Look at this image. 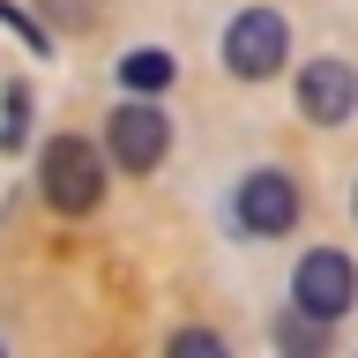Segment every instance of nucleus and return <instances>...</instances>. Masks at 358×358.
I'll return each instance as SVG.
<instances>
[{
    "label": "nucleus",
    "instance_id": "1",
    "mask_svg": "<svg viewBox=\"0 0 358 358\" xmlns=\"http://www.w3.org/2000/svg\"><path fill=\"white\" fill-rule=\"evenodd\" d=\"M38 194L60 209V217H90L97 194H105V150L83 142V134H52L38 150Z\"/></svg>",
    "mask_w": 358,
    "mask_h": 358
},
{
    "label": "nucleus",
    "instance_id": "2",
    "mask_svg": "<svg viewBox=\"0 0 358 358\" xmlns=\"http://www.w3.org/2000/svg\"><path fill=\"white\" fill-rule=\"evenodd\" d=\"M291 306L313 313L321 329L343 321V313L358 306V268H351V254H336V246H306L299 268H291Z\"/></svg>",
    "mask_w": 358,
    "mask_h": 358
},
{
    "label": "nucleus",
    "instance_id": "3",
    "mask_svg": "<svg viewBox=\"0 0 358 358\" xmlns=\"http://www.w3.org/2000/svg\"><path fill=\"white\" fill-rule=\"evenodd\" d=\"M164 150H172V120L150 105V97H120V112L105 120V157L120 164V172H157L164 164Z\"/></svg>",
    "mask_w": 358,
    "mask_h": 358
},
{
    "label": "nucleus",
    "instance_id": "4",
    "mask_svg": "<svg viewBox=\"0 0 358 358\" xmlns=\"http://www.w3.org/2000/svg\"><path fill=\"white\" fill-rule=\"evenodd\" d=\"M284 60H291V30H284L276 8H246V15H231V30H224V67H231L239 83H268Z\"/></svg>",
    "mask_w": 358,
    "mask_h": 358
},
{
    "label": "nucleus",
    "instance_id": "5",
    "mask_svg": "<svg viewBox=\"0 0 358 358\" xmlns=\"http://www.w3.org/2000/svg\"><path fill=\"white\" fill-rule=\"evenodd\" d=\"M231 217H239L246 239H284L291 224H299V179L276 172V164L246 172L239 187H231Z\"/></svg>",
    "mask_w": 358,
    "mask_h": 358
},
{
    "label": "nucleus",
    "instance_id": "6",
    "mask_svg": "<svg viewBox=\"0 0 358 358\" xmlns=\"http://www.w3.org/2000/svg\"><path fill=\"white\" fill-rule=\"evenodd\" d=\"M299 112H306L313 127H343L358 112V67L336 60V52L306 60V75H299Z\"/></svg>",
    "mask_w": 358,
    "mask_h": 358
},
{
    "label": "nucleus",
    "instance_id": "7",
    "mask_svg": "<svg viewBox=\"0 0 358 358\" xmlns=\"http://www.w3.org/2000/svg\"><path fill=\"white\" fill-rule=\"evenodd\" d=\"M120 83H127V90H142V97H157V90L172 83V52H157V45L127 52V60H120Z\"/></svg>",
    "mask_w": 358,
    "mask_h": 358
},
{
    "label": "nucleus",
    "instance_id": "8",
    "mask_svg": "<svg viewBox=\"0 0 358 358\" xmlns=\"http://www.w3.org/2000/svg\"><path fill=\"white\" fill-rule=\"evenodd\" d=\"M22 134H30V90L8 83V97H0V150H22Z\"/></svg>",
    "mask_w": 358,
    "mask_h": 358
},
{
    "label": "nucleus",
    "instance_id": "9",
    "mask_svg": "<svg viewBox=\"0 0 358 358\" xmlns=\"http://www.w3.org/2000/svg\"><path fill=\"white\" fill-rule=\"evenodd\" d=\"M276 343H284V351H321V321H313V313H284V321H276Z\"/></svg>",
    "mask_w": 358,
    "mask_h": 358
},
{
    "label": "nucleus",
    "instance_id": "10",
    "mask_svg": "<svg viewBox=\"0 0 358 358\" xmlns=\"http://www.w3.org/2000/svg\"><path fill=\"white\" fill-rule=\"evenodd\" d=\"M172 351H179V358H217V351H224V336H209V329H179V336H172Z\"/></svg>",
    "mask_w": 358,
    "mask_h": 358
},
{
    "label": "nucleus",
    "instance_id": "11",
    "mask_svg": "<svg viewBox=\"0 0 358 358\" xmlns=\"http://www.w3.org/2000/svg\"><path fill=\"white\" fill-rule=\"evenodd\" d=\"M38 8H45L52 22H67V30H90V15H97L90 0H38Z\"/></svg>",
    "mask_w": 358,
    "mask_h": 358
},
{
    "label": "nucleus",
    "instance_id": "12",
    "mask_svg": "<svg viewBox=\"0 0 358 358\" xmlns=\"http://www.w3.org/2000/svg\"><path fill=\"white\" fill-rule=\"evenodd\" d=\"M351 209H358V194H351Z\"/></svg>",
    "mask_w": 358,
    "mask_h": 358
}]
</instances>
